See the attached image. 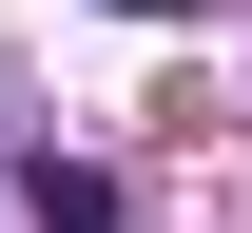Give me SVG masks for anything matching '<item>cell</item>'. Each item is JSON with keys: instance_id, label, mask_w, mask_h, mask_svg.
I'll list each match as a JSON object with an SVG mask.
<instances>
[{"instance_id": "1", "label": "cell", "mask_w": 252, "mask_h": 233, "mask_svg": "<svg viewBox=\"0 0 252 233\" xmlns=\"http://www.w3.org/2000/svg\"><path fill=\"white\" fill-rule=\"evenodd\" d=\"M20 214L39 233H117V175H97V156H20Z\"/></svg>"}, {"instance_id": "2", "label": "cell", "mask_w": 252, "mask_h": 233, "mask_svg": "<svg viewBox=\"0 0 252 233\" xmlns=\"http://www.w3.org/2000/svg\"><path fill=\"white\" fill-rule=\"evenodd\" d=\"M97 20H194V0H97Z\"/></svg>"}]
</instances>
